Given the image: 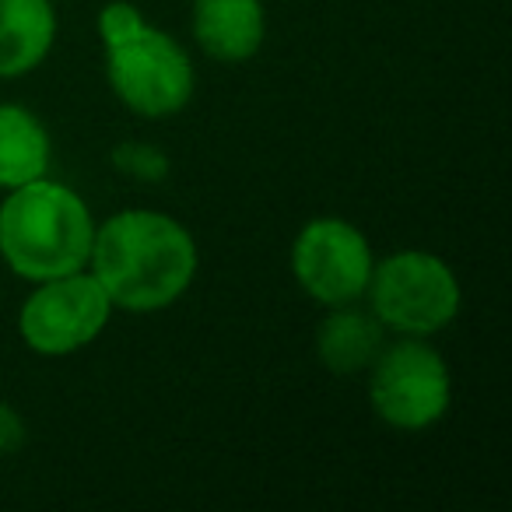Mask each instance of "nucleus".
Wrapping results in <instances>:
<instances>
[{"label":"nucleus","mask_w":512,"mask_h":512,"mask_svg":"<svg viewBox=\"0 0 512 512\" xmlns=\"http://www.w3.org/2000/svg\"><path fill=\"white\" fill-rule=\"evenodd\" d=\"M88 271L106 288L116 313L151 316L176 306L193 288L200 249L176 214L127 207L95 225Z\"/></svg>","instance_id":"nucleus-1"},{"label":"nucleus","mask_w":512,"mask_h":512,"mask_svg":"<svg viewBox=\"0 0 512 512\" xmlns=\"http://www.w3.org/2000/svg\"><path fill=\"white\" fill-rule=\"evenodd\" d=\"M95 29L106 53V81L127 113L141 120L179 116L197 95V67L172 32L158 29L130 0L102 4Z\"/></svg>","instance_id":"nucleus-2"},{"label":"nucleus","mask_w":512,"mask_h":512,"mask_svg":"<svg viewBox=\"0 0 512 512\" xmlns=\"http://www.w3.org/2000/svg\"><path fill=\"white\" fill-rule=\"evenodd\" d=\"M95 225L92 204L74 186L32 179L0 200V264L25 285L85 271Z\"/></svg>","instance_id":"nucleus-3"},{"label":"nucleus","mask_w":512,"mask_h":512,"mask_svg":"<svg viewBox=\"0 0 512 512\" xmlns=\"http://www.w3.org/2000/svg\"><path fill=\"white\" fill-rule=\"evenodd\" d=\"M365 306L393 337H435L456 323L463 285L449 260L432 249H393L376 256Z\"/></svg>","instance_id":"nucleus-4"},{"label":"nucleus","mask_w":512,"mask_h":512,"mask_svg":"<svg viewBox=\"0 0 512 512\" xmlns=\"http://www.w3.org/2000/svg\"><path fill=\"white\" fill-rule=\"evenodd\" d=\"M365 376L372 414L393 432H428L453 407V372L432 337L386 341Z\"/></svg>","instance_id":"nucleus-5"},{"label":"nucleus","mask_w":512,"mask_h":512,"mask_svg":"<svg viewBox=\"0 0 512 512\" xmlns=\"http://www.w3.org/2000/svg\"><path fill=\"white\" fill-rule=\"evenodd\" d=\"M113 313L106 288L85 267L32 285L18 306V337L39 358H71L106 334Z\"/></svg>","instance_id":"nucleus-6"},{"label":"nucleus","mask_w":512,"mask_h":512,"mask_svg":"<svg viewBox=\"0 0 512 512\" xmlns=\"http://www.w3.org/2000/svg\"><path fill=\"white\" fill-rule=\"evenodd\" d=\"M372 264H376V249H372L369 235L355 221L337 218V214L309 218L295 232L292 249H288L295 285L323 309L362 302L372 278Z\"/></svg>","instance_id":"nucleus-7"},{"label":"nucleus","mask_w":512,"mask_h":512,"mask_svg":"<svg viewBox=\"0 0 512 512\" xmlns=\"http://www.w3.org/2000/svg\"><path fill=\"white\" fill-rule=\"evenodd\" d=\"M190 36L214 64H246L267 43L264 0H193Z\"/></svg>","instance_id":"nucleus-8"},{"label":"nucleus","mask_w":512,"mask_h":512,"mask_svg":"<svg viewBox=\"0 0 512 512\" xmlns=\"http://www.w3.org/2000/svg\"><path fill=\"white\" fill-rule=\"evenodd\" d=\"M60 36L57 0H0V81L36 74Z\"/></svg>","instance_id":"nucleus-9"},{"label":"nucleus","mask_w":512,"mask_h":512,"mask_svg":"<svg viewBox=\"0 0 512 512\" xmlns=\"http://www.w3.org/2000/svg\"><path fill=\"white\" fill-rule=\"evenodd\" d=\"M386 341H390V334L369 313L365 302L330 306L316 327V358L334 376H362L376 362Z\"/></svg>","instance_id":"nucleus-10"},{"label":"nucleus","mask_w":512,"mask_h":512,"mask_svg":"<svg viewBox=\"0 0 512 512\" xmlns=\"http://www.w3.org/2000/svg\"><path fill=\"white\" fill-rule=\"evenodd\" d=\"M53 137L43 116L22 102H0V193L50 176Z\"/></svg>","instance_id":"nucleus-11"},{"label":"nucleus","mask_w":512,"mask_h":512,"mask_svg":"<svg viewBox=\"0 0 512 512\" xmlns=\"http://www.w3.org/2000/svg\"><path fill=\"white\" fill-rule=\"evenodd\" d=\"M109 165L120 172L130 183H144V186H158L169 179L172 172V158L165 155V148H158L155 141H141V137H130L120 141L109 151Z\"/></svg>","instance_id":"nucleus-12"},{"label":"nucleus","mask_w":512,"mask_h":512,"mask_svg":"<svg viewBox=\"0 0 512 512\" xmlns=\"http://www.w3.org/2000/svg\"><path fill=\"white\" fill-rule=\"evenodd\" d=\"M25 418L18 414V407H11L8 400H0V456H11L25 446Z\"/></svg>","instance_id":"nucleus-13"}]
</instances>
